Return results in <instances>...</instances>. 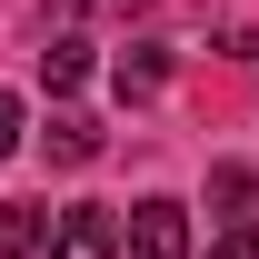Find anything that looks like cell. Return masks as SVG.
Segmentation results:
<instances>
[{
    "instance_id": "cell-2",
    "label": "cell",
    "mask_w": 259,
    "mask_h": 259,
    "mask_svg": "<svg viewBox=\"0 0 259 259\" xmlns=\"http://www.w3.org/2000/svg\"><path fill=\"white\" fill-rule=\"evenodd\" d=\"M50 259H120V220L110 209H60L50 220Z\"/></svg>"
},
{
    "instance_id": "cell-7",
    "label": "cell",
    "mask_w": 259,
    "mask_h": 259,
    "mask_svg": "<svg viewBox=\"0 0 259 259\" xmlns=\"http://www.w3.org/2000/svg\"><path fill=\"white\" fill-rule=\"evenodd\" d=\"M10 150H20V100L0 90V160H10Z\"/></svg>"
},
{
    "instance_id": "cell-9",
    "label": "cell",
    "mask_w": 259,
    "mask_h": 259,
    "mask_svg": "<svg viewBox=\"0 0 259 259\" xmlns=\"http://www.w3.org/2000/svg\"><path fill=\"white\" fill-rule=\"evenodd\" d=\"M60 10H140V0H60Z\"/></svg>"
},
{
    "instance_id": "cell-6",
    "label": "cell",
    "mask_w": 259,
    "mask_h": 259,
    "mask_svg": "<svg viewBox=\"0 0 259 259\" xmlns=\"http://www.w3.org/2000/svg\"><path fill=\"white\" fill-rule=\"evenodd\" d=\"M40 70H50V90H80V80H90V40H80V30H50Z\"/></svg>"
},
{
    "instance_id": "cell-5",
    "label": "cell",
    "mask_w": 259,
    "mask_h": 259,
    "mask_svg": "<svg viewBox=\"0 0 259 259\" xmlns=\"http://www.w3.org/2000/svg\"><path fill=\"white\" fill-rule=\"evenodd\" d=\"M40 140H50V160H70V169H80V160H100V130L80 120V110H50V130H40Z\"/></svg>"
},
{
    "instance_id": "cell-3",
    "label": "cell",
    "mask_w": 259,
    "mask_h": 259,
    "mask_svg": "<svg viewBox=\"0 0 259 259\" xmlns=\"http://www.w3.org/2000/svg\"><path fill=\"white\" fill-rule=\"evenodd\" d=\"M0 259H50V209L40 199H0Z\"/></svg>"
},
{
    "instance_id": "cell-1",
    "label": "cell",
    "mask_w": 259,
    "mask_h": 259,
    "mask_svg": "<svg viewBox=\"0 0 259 259\" xmlns=\"http://www.w3.org/2000/svg\"><path fill=\"white\" fill-rule=\"evenodd\" d=\"M120 259H190V209L180 199H140L120 220Z\"/></svg>"
},
{
    "instance_id": "cell-4",
    "label": "cell",
    "mask_w": 259,
    "mask_h": 259,
    "mask_svg": "<svg viewBox=\"0 0 259 259\" xmlns=\"http://www.w3.org/2000/svg\"><path fill=\"white\" fill-rule=\"evenodd\" d=\"M110 80H120V100H150L169 80V50H160V40H130L120 60H110Z\"/></svg>"
},
{
    "instance_id": "cell-8",
    "label": "cell",
    "mask_w": 259,
    "mask_h": 259,
    "mask_svg": "<svg viewBox=\"0 0 259 259\" xmlns=\"http://www.w3.org/2000/svg\"><path fill=\"white\" fill-rule=\"evenodd\" d=\"M209 259H259V239H239V229H229V239H220Z\"/></svg>"
}]
</instances>
